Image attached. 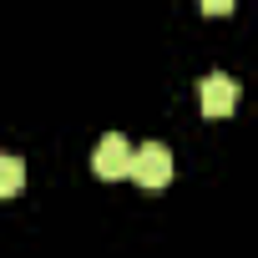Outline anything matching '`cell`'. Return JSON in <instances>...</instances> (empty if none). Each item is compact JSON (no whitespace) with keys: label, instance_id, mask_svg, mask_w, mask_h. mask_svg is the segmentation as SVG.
I'll return each mask as SVG.
<instances>
[{"label":"cell","instance_id":"cell-1","mask_svg":"<svg viewBox=\"0 0 258 258\" xmlns=\"http://www.w3.org/2000/svg\"><path fill=\"white\" fill-rule=\"evenodd\" d=\"M132 147H126V137L121 132H106L101 142H96V152H91V172L101 177V182H121V177H132Z\"/></svg>","mask_w":258,"mask_h":258},{"label":"cell","instance_id":"cell-2","mask_svg":"<svg viewBox=\"0 0 258 258\" xmlns=\"http://www.w3.org/2000/svg\"><path fill=\"white\" fill-rule=\"evenodd\" d=\"M132 182H137V187H147V192L167 187V182H172V152H167L162 142L137 147V157H132Z\"/></svg>","mask_w":258,"mask_h":258},{"label":"cell","instance_id":"cell-3","mask_svg":"<svg viewBox=\"0 0 258 258\" xmlns=\"http://www.w3.org/2000/svg\"><path fill=\"white\" fill-rule=\"evenodd\" d=\"M233 106H238V81H233V76L213 71V76L198 81V111H203V116H228Z\"/></svg>","mask_w":258,"mask_h":258},{"label":"cell","instance_id":"cell-4","mask_svg":"<svg viewBox=\"0 0 258 258\" xmlns=\"http://www.w3.org/2000/svg\"><path fill=\"white\" fill-rule=\"evenodd\" d=\"M21 182H26L21 157H0V192H6V198H16V192H21Z\"/></svg>","mask_w":258,"mask_h":258},{"label":"cell","instance_id":"cell-5","mask_svg":"<svg viewBox=\"0 0 258 258\" xmlns=\"http://www.w3.org/2000/svg\"><path fill=\"white\" fill-rule=\"evenodd\" d=\"M198 6H203V16H228L233 0H198Z\"/></svg>","mask_w":258,"mask_h":258}]
</instances>
